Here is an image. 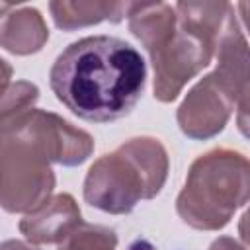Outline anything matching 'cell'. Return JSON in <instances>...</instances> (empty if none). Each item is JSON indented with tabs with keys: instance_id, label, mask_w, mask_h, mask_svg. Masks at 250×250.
Segmentation results:
<instances>
[{
	"instance_id": "5b68a950",
	"label": "cell",
	"mask_w": 250,
	"mask_h": 250,
	"mask_svg": "<svg viewBox=\"0 0 250 250\" xmlns=\"http://www.w3.org/2000/svg\"><path fill=\"white\" fill-rule=\"evenodd\" d=\"M41 211L49 217V221L39 213L29 215L25 221H21V230L35 242H53L66 238L80 225V211L68 195H59Z\"/></svg>"
},
{
	"instance_id": "277c9868",
	"label": "cell",
	"mask_w": 250,
	"mask_h": 250,
	"mask_svg": "<svg viewBox=\"0 0 250 250\" xmlns=\"http://www.w3.org/2000/svg\"><path fill=\"white\" fill-rule=\"evenodd\" d=\"M234 100V92L217 72L207 76L189 92L180 107L178 121L182 131L195 139L215 135L225 127Z\"/></svg>"
},
{
	"instance_id": "3957f363",
	"label": "cell",
	"mask_w": 250,
	"mask_h": 250,
	"mask_svg": "<svg viewBox=\"0 0 250 250\" xmlns=\"http://www.w3.org/2000/svg\"><path fill=\"white\" fill-rule=\"evenodd\" d=\"M250 197V162L242 154L215 150L201 156L178 197V211L197 229H221Z\"/></svg>"
},
{
	"instance_id": "52a82bcc",
	"label": "cell",
	"mask_w": 250,
	"mask_h": 250,
	"mask_svg": "<svg viewBox=\"0 0 250 250\" xmlns=\"http://www.w3.org/2000/svg\"><path fill=\"white\" fill-rule=\"evenodd\" d=\"M240 111H238V127L240 131L250 137V82L240 92Z\"/></svg>"
},
{
	"instance_id": "9c48e42d",
	"label": "cell",
	"mask_w": 250,
	"mask_h": 250,
	"mask_svg": "<svg viewBox=\"0 0 250 250\" xmlns=\"http://www.w3.org/2000/svg\"><path fill=\"white\" fill-rule=\"evenodd\" d=\"M240 234H242V238L250 244V211L242 217V223H240Z\"/></svg>"
},
{
	"instance_id": "6da1fadb",
	"label": "cell",
	"mask_w": 250,
	"mask_h": 250,
	"mask_svg": "<svg viewBox=\"0 0 250 250\" xmlns=\"http://www.w3.org/2000/svg\"><path fill=\"white\" fill-rule=\"evenodd\" d=\"M146 80L141 53L123 39L94 35L68 45L55 61L49 82L57 100L86 121L107 123L127 115Z\"/></svg>"
},
{
	"instance_id": "ba28073f",
	"label": "cell",
	"mask_w": 250,
	"mask_h": 250,
	"mask_svg": "<svg viewBox=\"0 0 250 250\" xmlns=\"http://www.w3.org/2000/svg\"><path fill=\"white\" fill-rule=\"evenodd\" d=\"M211 250H242L234 240H230V238H219L213 246H211Z\"/></svg>"
},
{
	"instance_id": "7a4b0ae2",
	"label": "cell",
	"mask_w": 250,
	"mask_h": 250,
	"mask_svg": "<svg viewBox=\"0 0 250 250\" xmlns=\"http://www.w3.org/2000/svg\"><path fill=\"white\" fill-rule=\"evenodd\" d=\"M164 180V148L152 139H133L90 168L84 197L98 209L127 213L139 199L158 193Z\"/></svg>"
},
{
	"instance_id": "8992f818",
	"label": "cell",
	"mask_w": 250,
	"mask_h": 250,
	"mask_svg": "<svg viewBox=\"0 0 250 250\" xmlns=\"http://www.w3.org/2000/svg\"><path fill=\"white\" fill-rule=\"evenodd\" d=\"M113 248H115V236L111 230L84 225L82 230H78L76 227L66 236V242L61 244L59 250H113Z\"/></svg>"
}]
</instances>
